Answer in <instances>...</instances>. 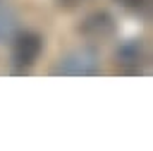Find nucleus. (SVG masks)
<instances>
[{
	"label": "nucleus",
	"instance_id": "1",
	"mask_svg": "<svg viewBox=\"0 0 153 151\" xmlns=\"http://www.w3.org/2000/svg\"><path fill=\"white\" fill-rule=\"evenodd\" d=\"M98 70H100L98 55L91 48H76L62 55L50 72L57 77H93L98 74Z\"/></svg>",
	"mask_w": 153,
	"mask_h": 151
},
{
	"label": "nucleus",
	"instance_id": "2",
	"mask_svg": "<svg viewBox=\"0 0 153 151\" xmlns=\"http://www.w3.org/2000/svg\"><path fill=\"white\" fill-rule=\"evenodd\" d=\"M12 38H14L12 41V67L17 72H24V70L33 67L41 50H43V38L33 31L14 34Z\"/></svg>",
	"mask_w": 153,
	"mask_h": 151
},
{
	"label": "nucleus",
	"instance_id": "3",
	"mask_svg": "<svg viewBox=\"0 0 153 151\" xmlns=\"http://www.w3.org/2000/svg\"><path fill=\"white\" fill-rule=\"evenodd\" d=\"M146 58H148V53H146V48H143V43L139 38L122 43L120 50L115 53L117 67L122 72H127V74H141L143 72V65H146Z\"/></svg>",
	"mask_w": 153,
	"mask_h": 151
},
{
	"label": "nucleus",
	"instance_id": "4",
	"mask_svg": "<svg viewBox=\"0 0 153 151\" xmlns=\"http://www.w3.org/2000/svg\"><path fill=\"white\" fill-rule=\"evenodd\" d=\"M81 34L86 38H93V41H108L115 34V19L108 12H93L84 19Z\"/></svg>",
	"mask_w": 153,
	"mask_h": 151
},
{
	"label": "nucleus",
	"instance_id": "5",
	"mask_svg": "<svg viewBox=\"0 0 153 151\" xmlns=\"http://www.w3.org/2000/svg\"><path fill=\"white\" fill-rule=\"evenodd\" d=\"M17 34V14L10 5L0 2V41H10Z\"/></svg>",
	"mask_w": 153,
	"mask_h": 151
},
{
	"label": "nucleus",
	"instance_id": "6",
	"mask_svg": "<svg viewBox=\"0 0 153 151\" xmlns=\"http://www.w3.org/2000/svg\"><path fill=\"white\" fill-rule=\"evenodd\" d=\"M120 2H122L124 10H129L134 14H143L148 10V0H120Z\"/></svg>",
	"mask_w": 153,
	"mask_h": 151
}]
</instances>
